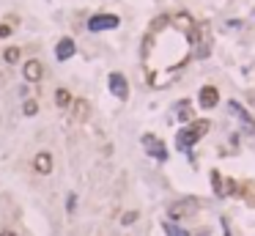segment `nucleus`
<instances>
[{
  "label": "nucleus",
  "mask_w": 255,
  "mask_h": 236,
  "mask_svg": "<svg viewBox=\"0 0 255 236\" xmlns=\"http://www.w3.org/2000/svg\"><path fill=\"white\" fill-rule=\"evenodd\" d=\"M201 25L187 11H176L170 17H156L143 36V69L151 88H165L178 77V71L195 55V42L201 36Z\"/></svg>",
  "instance_id": "obj_1"
},
{
  "label": "nucleus",
  "mask_w": 255,
  "mask_h": 236,
  "mask_svg": "<svg viewBox=\"0 0 255 236\" xmlns=\"http://www.w3.org/2000/svg\"><path fill=\"white\" fill-rule=\"evenodd\" d=\"M208 129H211V121H208V118H192L190 124H184L181 129H178L176 148H178V151H192L195 143L201 140V137H206Z\"/></svg>",
  "instance_id": "obj_2"
},
{
  "label": "nucleus",
  "mask_w": 255,
  "mask_h": 236,
  "mask_svg": "<svg viewBox=\"0 0 255 236\" xmlns=\"http://www.w3.org/2000/svg\"><path fill=\"white\" fill-rule=\"evenodd\" d=\"M198 212V201L195 198H181V201H173L167 206V220L170 223H178V220H187Z\"/></svg>",
  "instance_id": "obj_3"
},
{
  "label": "nucleus",
  "mask_w": 255,
  "mask_h": 236,
  "mask_svg": "<svg viewBox=\"0 0 255 236\" xmlns=\"http://www.w3.org/2000/svg\"><path fill=\"white\" fill-rule=\"evenodd\" d=\"M228 113H231L233 118H236L239 124H242V132L244 135H255V118L247 113V107L242 105V102H228Z\"/></svg>",
  "instance_id": "obj_4"
},
{
  "label": "nucleus",
  "mask_w": 255,
  "mask_h": 236,
  "mask_svg": "<svg viewBox=\"0 0 255 236\" xmlns=\"http://www.w3.org/2000/svg\"><path fill=\"white\" fill-rule=\"evenodd\" d=\"M140 143H143V148H146V154H149V157H154V160H159V162L167 160V146H165V143H162L156 135L146 132V135L140 137Z\"/></svg>",
  "instance_id": "obj_5"
},
{
  "label": "nucleus",
  "mask_w": 255,
  "mask_h": 236,
  "mask_svg": "<svg viewBox=\"0 0 255 236\" xmlns=\"http://www.w3.org/2000/svg\"><path fill=\"white\" fill-rule=\"evenodd\" d=\"M121 25V17L115 14H94L88 19V30L91 33H104V30H115Z\"/></svg>",
  "instance_id": "obj_6"
},
{
  "label": "nucleus",
  "mask_w": 255,
  "mask_h": 236,
  "mask_svg": "<svg viewBox=\"0 0 255 236\" xmlns=\"http://www.w3.org/2000/svg\"><path fill=\"white\" fill-rule=\"evenodd\" d=\"M107 85H110V94H113L115 99H121V102L129 99V80H126L121 71H113V74L107 77Z\"/></svg>",
  "instance_id": "obj_7"
},
{
  "label": "nucleus",
  "mask_w": 255,
  "mask_h": 236,
  "mask_svg": "<svg viewBox=\"0 0 255 236\" xmlns=\"http://www.w3.org/2000/svg\"><path fill=\"white\" fill-rule=\"evenodd\" d=\"M22 77H25V83H42V77H44V63L39 58H30L22 63Z\"/></svg>",
  "instance_id": "obj_8"
},
{
  "label": "nucleus",
  "mask_w": 255,
  "mask_h": 236,
  "mask_svg": "<svg viewBox=\"0 0 255 236\" xmlns=\"http://www.w3.org/2000/svg\"><path fill=\"white\" fill-rule=\"evenodd\" d=\"M198 105L203 107V110H211V107L220 105V91L214 88V85H203L201 94H198Z\"/></svg>",
  "instance_id": "obj_9"
},
{
  "label": "nucleus",
  "mask_w": 255,
  "mask_h": 236,
  "mask_svg": "<svg viewBox=\"0 0 255 236\" xmlns=\"http://www.w3.org/2000/svg\"><path fill=\"white\" fill-rule=\"evenodd\" d=\"M52 168H55V160H52V154L50 151H39L33 157V171L39 173V176H50Z\"/></svg>",
  "instance_id": "obj_10"
},
{
  "label": "nucleus",
  "mask_w": 255,
  "mask_h": 236,
  "mask_svg": "<svg viewBox=\"0 0 255 236\" xmlns=\"http://www.w3.org/2000/svg\"><path fill=\"white\" fill-rule=\"evenodd\" d=\"M74 53H77V44H74V39H69V36H63V39L55 44V58H58V60L74 58Z\"/></svg>",
  "instance_id": "obj_11"
},
{
  "label": "nucleus",
  "mask_w": 255,
  "mask_h": 236,
  "mask_svg": "<svg viewBox=\"0 0 255 236\" xmlns=\"http://www.w3.org/2000/svg\"><path fill=\"white\" fill-rule=\"evenodd\" d=\"M71 102H74V96H71L66 88H55V105H58L60 110H69Z\"/></svg>",
  "instance_id": "obj_12"
},
{
  "label": "nucleus",
  "mask_w": 255,
  "mask_h": 236,
  "mask_svg": "<svg viewBox=\"0 0 255 236\" xmlns=\"http://www.w3.org/2000/svg\"><path fill=\"white\" fill-rule=\"evenodd\" d=\"M71 110H74V121H85V118H88V102L74 99L71 102Z\"/></svg>",
  "instance_id": "obj_13"
},
{
  "label": "nucleus",
  "mask_w": 255,
  "mask_h": 236,
  "mask_svg": "<svg viewBox=\"0 0 255 236\" xmlns=\"http://www.w3.org/2000/svg\"><path fill=\"white\" fill-rule=\"evenodd\" d=\"M176 116H178V121H184V124H190V121H192V105H190V102H178V105H176Z\"/></svg>",
  "instance_id": "obj_14"
},
{
  "label": "nucleus",
  "mask_w": 255,
  "mask_h": 236,
  "mask_svg": "<svg viewBox=\"0 0 255 236\" xmlns=\"http://www.w3.org/2000/svg\"><path fill=\"white\" fill-rule=\"evenodd\" d=\"M162 231H165L167 236H190V231H184L178 223H170V220H165V223H162Z\"/></svg>",
  "instance_id": "obj_15"
},
{
  "label": "nucleus",
  "mask_w": 255,
  "mask_h": 236,
  "mask_svg": "<svg viewBox=\"0 0 255 236\" xmlns=\"http://www.w3.org/2000/svg\"><path fill=\"white\" fill-rule=\"evenodd\" d=\"M19 58H22V50H19V47H8L6 53H3V60H6L8 66L19 63Z\"/></svg>",
  "instance_id": "obj_16"
},
{
  "label": "nucleus",
  "mask_w": 255,
  "mask_h": 236,
  "mask_svg": "<svg viewBox=\"0 0 255 236\" xmlns=\"http://www.w3.org/2000/svg\"><path fill=\"white\" fill-rule=\"evenodd\" d=\"M211 184H214V192H217V198H225V187H222L220 171H211Z\"/></svg>",
  "instance_id": "obj_17"
},
{
  "label": "nucleus",
  "mask_w": 255,
  "mask_h": 236,
  "mask_svg": "<svg viewBox=\"0 0 255 236\" xmlns=\"http://www.w3.org/2000/svg\"><path fill=\"white\" fill-rule=\"evenodd\" d=\"M77 212V192H69L66 195V214H74Z\"/></svg>",
  "instance_id": "obj_18"
},
{
  "label": "nucleus",
  "mask_w": 255,
  "mask_h": 236,
  "mask_svg": "<svg viewBox=\"0 0 255 236\" xmlns=\"http://www.w3.org/2000/svg\"><path fill=\"white\" fill-rule=\"evenodd\" d=\"M22 113H25L28 118H33L36 113H39V105H36L33 99H25V105H22Z\"/></svg>",
  "instance_id": "obj_19"
},
{
  "label": "nucleus",
  "mask_w": 255,
  "mask_h": 236,
  "mask_svg": "<svg viewBox=\"0 0 255 236\" xmlns=\"http://www.w3.org/2000/svg\"><path fill=\"white\" fill-rule=\"evenodd\" d=\"M135 223H137V212H126L121 217V225H135Z\"/></svg>",
  "instance_id": "obj_20"
},
{
  "label": "nucleus",
  "mask_w": 255,
  "mask_h": 236,
  "mask_svg": "<svg viewBox=\"0 0 255 236\" xmlns=\"http://www.w3.org/2000/svg\"><path fill=\"white\" fill-rule=\"evenodd\" d=\"M14 33V28L8 22H0V39H6V36H11Z\"/></svg>",
  "instance_id": "obj_21"
},
{
  "label": "nucleus",
  "mask_w": 255,
  "mask_h": 236,
  "mask_svg": "<svg viewBox=\"0 0 255 236\" xmlns=\"http://www.w3.org/2000/svg\"><path fill=\"white\" fill-rule=\"evenodd\" d=\"M0 236H17L14 231H0Z\"/></svg>",
  "instance_id": "obj_22"
}]
</instances>
